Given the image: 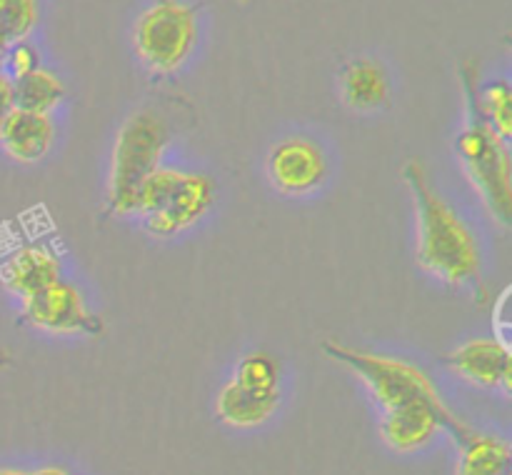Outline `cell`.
<instances>
[{"mask_svg":"<svg viewBox=\"0 0 512 475\" xmlns=\"http://www.w3.org/2000/svg\"><path fill=\"white\" fill-rule=\"evenodd\" d=\"M403 180L415 203L418 265L453 288H473L483 303L488 295L483 285V255L470 225L433 188L423 163L408 160L403 168Z\"/></svg>","mask_w":512,"mask_h":475,"instance_id":"obj_1","label":"cell"},{"mask_svg":"<svg viewBox=\"0 0 512 475\" xmlns=\"http://www.w3.org/2000/svg\"><path fill=\"white\" fill-rule=\"evenodd\" d=\"M465 123L455 138V153L463 163L468 180L478 190L488 213L508 228L512 220V160L510 143L490 128L478 105V68L463 65Z\"/></svg>","mask_w":512,"mask_h":475,"instance_id":"obj_2","label":"cell"},{"mask_svg":"<svg viewBox=\"0 0 512 475\" xmlns=\"http://www.w3.org/2000/svg\"><path fill=\"white\" fill-rule=\"evenodd\" d=\"M170 130L155 110H138L128 115L118 128L110 155L108 178V210L110 215H133L135 195L140 185L160 168Z\"/></svg>","mask_w":512,"mask_h":475,"instance_id":"obj_3","label":"cell"},{"mask_svg":"<svg viewBox=\"0 0 512 475\" xmlns=\"http://www.w3.org/2000/svg\"><path fill=\"white\" fill-rule=\"evenodd\" d=\"M198 43V10L185 0H153L133 23V48L155 75H175Z\"/></svg>","mask_w":512,"mask_h":475,"instance_id":"obj_4","label":"cell"},{"mask_svg":"<svg viewBox=\"0 0 512 475\" xmlns=\"http://www.w3.org/2000/svg\"><path fill=\"white\" fill-rule=\"evenodd\" d=\"M323 353L335 363L353 370L383 410L418 398L443 400L433 380L428 378V373L403 358H390V355L350 348V345L333 343V340H325Z\"/></svg>","mask_w":512,"mask_h":475,"instance_id":"obj_5","label":"cell"},{"mask_svg":"<svg viewBox=\"0 0 512 475\" xmlns=\"http://www.w3.org/2000/svg\"><path fill=\"white\" fill-rule=\"evenodd\" d=\"M20 315L35 330L53 335H103V320L88 308L83 293L68 280H55L33 298L20 303Z\"/></svg>","mask_w":512,"mask_h":475,"instance_id":"obj_6","label":"cell"},{"mask_svg":"<svg viewBox=\"0 0 512 475\" xmlns=\"http://www.w3.org/2000/svg\"><path fill=\"white\" fill-rule=\"evenodd\" d=\"M215 203V183L205 173L193 170H180L178 180L168 190L158 208L143 218L145 230L153 238L168 240L185 233L195 223L203 220V215Z\"/></svg>","mask_w":512,"mask_h":475,"instance_id":"obj_7","label":"cell"},{"mask_svg":"<svg viewBox=\"0 0 512 475\" xmlns=\"http://www.w3.org/2000/svg\"><path fill=\"white\" fill-rule=\"evenodd\" d=\"M463 425L453 415V410L443 400H408L403 405L383 410V423H380V435L385 445L398 453H413V450L425 448L440 430H455Z\"/></svg>","mask_w":512,"mask_h":475,"instance_id":"obj_8","label":"cell"},{"mask_svg":"<svg viewBox=\"0 0 512 475\" xmlns=\"http://www.w3.org/2000/svg\"><path fill=\"white\" fill-rule=\"evenodd\" d=\"M268 178L283 195L315 193L328 178V160L315 140L290 135L268 153Z\"/></svg>","mask_w":512,"mask_h":475,"instance_id":"obj_9","label":"cell"},{"mask_svg":"<svg viewBox=\"0 0 512 475\" xmlns=\"http://www.w3.org/2000/svg\"><path fill=\"white\" fill-rule=\"evenodd\" d=\"M445 365L470 385L485 390H512V355L503 338H473L445 355Z\"/></svg>","mask_w":512,"mask_h":475,"instance_id":"obj_10","label":"cell"},{"mask_svg":"<svg viewBox=\"0 0 512 475\" xmlns=\"http://www.w3.org/2000/svg\"><path fill=\"white\" fill-rule=\"evenodd\" d=\"M55 143V120L48 113L13 108L0 123V148L18 163H40Z\"/></svg>","mask_w":512,"mask_h":475,"instance_id":"obj_11","label":"cell"},{"mask_svg":"<svg viewBox=\"0 0 512 475\" xmlns=\"http://www.w3.org/2000/svg\"><path fill=\"white\" fill-rule=\"evenodd\" d=\"M60 275H63V263L48 245H23L5 260L0 270L3 285L20 303L53 285Z\"/></svg>","mask_w":512,"mask_h":475,"instance_id":"obj_12","label":"cell"},{"mask_svg":"<svg viewBox=\"0 0 512 475\" xmlns=\"http://www.w3.org/2000/svg\"><path fill=\"white\" fill-rule=\"evenodd\" d=\"M453 435L458 445L455 475H510L512 448L495 433H480L470 425H460Z\"/></svg>","mask_w":512,"mask_h":475,"instance_id":"obj_13","label":"cell"},{"mask_svg":"<svg viewBox=\"0 0 512 475\" xmlns=\"http://www.w3.org/2000/svg\"><path fill=\"white\" fill-rule=\"evenodd\" d=\"M340 93L348 108L375 110L388 100L390 83L383 65L373 58H355L340 75Z\"/></svg>","mask_w":512,"mask_h":475,"instance_id":"obj_14","label":"cell"},{"mask_svg":"<svg viewBox=\"0 0 512 475\" xmlns=\"http://www.w3.org/2000/svg\"><path fill=\"white\" fill-rule=\"evenodd\" d=\"M280 405V395H255L228 380L215 398V415L230 428H258L268 423Z\"/></svg>","mask_w":512,"mask_h":475,"instance_id":"obj_15","label":"cell"},{"mask_svg":"<svg viewBox=\"0 0 512 475\" xmlns=\"http://www.w3.org/2000/svg\"><path fill=\"white\" fill-rule=\"evenodd\" d=\"M13 98L15 108L53 115V110L63 105V100L68 98V88H65L58 73L40 65L33 73L13 80Z\"/></svg>","mask_w":512,"mask_h":475,"instance_id":"obj_16","label":"cell"},{"mask_svg":"<svg viewBox=\"0 0 512 475\" xmlns=\"http://www.w3.org/2000/svg\"><path fill=\"white\" fill-rule=\"evenodd\" d=\"M233 383L255 395H280V363L270 353H248L238 360Z\"/></svg>","mask_w":512,"mask_h":475,"instance_id":"obj_17","label":"cell"},{"mask_svg":"<svg viewBox=\"0 0 512 475\" xmlns=\"http://www.w3.org/2000/svg\"><path fill=\"white\" fill-rule=\"evenodd\" d=\"M478 105L490 128L503 135L510 143L512 138V88L505 78H495L490 83L478 85Z\"/></svg>","mask_w":512,"mask_h":475,"instance_id":"obj_18","label":"cell"},{"mask_svg":"<svg viewBox=\"0 0 512 475\" xmlns=\"http://www.w3.org/2000/svg\"><path fill=\"white\" fill-rule=\"evenodd\" d=\"M40 23V0H0V35L8 43L28 40Z\"/></svg>","mask_w":512,"mask_h":475,"instance_id":"obj_19","label":"cell"},{"mask_svg":"<svg viewBox=\"0 0 512 475\" xmlns=\"http://www.w3.org/2000/svg\"><path fill=\"white\" fill-rule=\"evenodd\" d=\"M0 65H3L0 70H3L10 80H18L40 68V53L33 43H28V40H18V43L8 45L5 58Z\"/></svg>","mask_w":512,"mask_h":475,"instance_id":"obj_20","label":"cell"},{"mask_svg":"<svg viewBox=\"0 0 512 475\" xmlns=\"http://www.w3.org/2000/svg\"><path fill=\"white\" fill-rule=\"evenodd\" d=\"M15 108V98H13V80L0 70V123L5 120V115Z\"/></svg>","mask_w":512,"mask_h":475,"instance_id":"obj_21","label":"cell"},{"mask_svg":"<svg viewBox=\"0 0 512 475\" xmlns=\"http://www.w3.org/2000/svg\"><path fill=\"white\" fill-rule=\"evenodd\" d=\"M30 475H70V473L65 468H58V465H45V468L35 470V473Z\"/></svg>","mask_w":512,"mask_h":475,"instance_id":"obj_22","label":"cell"},{"mask_svg":"<svg viewBox=\"0 0 512 475\" xmlns=\"http://www.w3.org/2000/svg\"><path fill=\"white\" fill-rule=\"evenodd\" d=\"M0 475H30V473H25V470H18V468H0Z\"/></svg>","mask_w":512,"mask_h":475,"instance_id":"obj_23","label":"cell"},{"mask_svg":"<svg viewBox=\"0 0 512 475\" xmlns=\"http://www.w3.org/2000/svg\"><path fill=\"white\" fill-rule=\"evenodd\" d=\"M8 365H10V355H8V350L0 348V368H8Z\"/></svg>","mask_w":512,"mask_h":475,"instance_id":"obj_24","label":"cell"},{"mask_svg":"<svg viewBox=\"0 0 512 475\" xmlns=\"http://www.w3.org/2000/svg\"><path fill=\"white\" fill-rule=\"evenodd\" d=\"M8 40L3 38V35H0V63H3V58H5V50H8Z\"/></svg>","mask_w":512,"mask_h":475,"instance_id":"obj_25","label":"cell"}]
</instances>
